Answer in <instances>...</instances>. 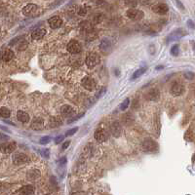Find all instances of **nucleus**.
Listing matches in <instances>:
<instances>
[{
    "label": "nucleus",
    "mask_w": 195,
    "mask_h": 195,
    "mask_svg": "<svg viewBox=\"0 0 195 195\" xmlns=\"http://www.w3.org/2000/svg\"><path fill=\"white\" fill-rule=\"evenodd\" d=\"M23 14L26 17L35 18L41 14V9L35 4H27L23 8Z\"/></svg>",
    "instance_id": "1"
},
{
    "label": "nucleus",
    "mask_w": 195,
    "mask_h": 195,
    "mask_svg": "<svg viewBox=\"0 0 195 195\" xmlns=\"http://www.w3.org/2000/svg\"><path fill=\"white\" fill-rule=\"evenodd\" d=\"M142 147L145 152H154L158 149V144L151 139H146L142 142Z\"/></svg>",
    "instance_id": "2"
},
{
    "label": "nucleus",
    "mask_w": 195,
    "mask_h": 195,
    "mask_svg": "<svg viewBox=\"0 0 195 195\" xmlns=\"http://www.w3.org/2000/svg\"><path fill=\"white\" fill-rule=\"evenodd\" d=\"M126 16L133 21H141L144 18V14L142 11L139 9H135V8H130L127 12H126Z\"/></svg>",
    "instance_id": "3"
},
{
    "label": "nucleus",
    "mask_w": 195,
    "mask_h": 195,
    "mask_svg": "<svg viewBox=\"0 0 195 195\" xmlns=\"http://www.w3.org/2000/svg\"><path fill=\"white\" fill-rule=\"evenodd\" d=\"M86 65L89 68H93L97 65L99 62H100V56L97 53H94V52H91V53L88 54V56L86 58Z\"/></svg>",
    "instance_id": "4"
},
{
    "label": "nucleus",
    "mask_w": 195,
    "mask_h": 195,
    "mask_svg": "<svg viewBox=\"0 0 195 195\" xmlns=\"http://www.w3.org/2000/svg\"><path fill=\"white\" fill-rule=\"evenodd\" d=\"M185 88L183 86V84L180 83V82H174L171 86V90H170L171 94L174 97H180V96H182L185 93Z\"/></svg>",
    "instance_id": "5"
},
{
    "label": "nucleus",
    "mask_w": 195,
    "mask_h": 195,
    "mask_svg": "<svg viewBox=\"0 0 195 195\" xmlns=\"http://www.w3.org/2000/svg\"><path fill=\"white\" fill-rule=\"evenodd\" d=\"M16 147H17V144L15 142H3L0 144V152L4 153V154H10V153L15 151Z\"/></svg>",
    "instance_id": "6"
},
{
    "label": "nucleus",
    "mask_w": 195,
    "mask_h": 195,
    "mask_svg": "<svg viewBox=\"0 0 195 195\" xmlns=\"http://www.w3.org/2000/svg\"><path fill=\"white\" fill-rule=\"evenodd\" d=\"M29 157L24 153L22 152H17L13 155V163L15 165H23L26 164L27 162H29Z\"/></svg>",
    "instance_id": "7"
},
{
    "label": "nucleus",
    "mask_w": 195,
    "mask_h": 195,
    "mask_svg": "<svg viewBox=\"0 0 195 195\" xmlns=\"http://www.w3.org/2000/svg\"><path fill=\"white\" fill-rule=\"evenodd\" d=\"M67 49L70 54H79L82 50V47H81L80 43H79L77 40L72 39L68 42Z\"/></svg>",
    "instance_id": "8"
},
{
    "label": "nucleus",
    "mask_w": 195,
    "mask_h": 195,
    "mask_svg": "<svg viewBox=\"0 0 195 195\" xmlns=\"http://www.w3.org/2000/svg\"><path fill=\"white\" fill-rule=\"evenodd\" d=\"M81 84L85 89L88 90V91H93V90L96 88V85H97L95 79L92 77H89V76H85L84 78H82Z\"/></svg>",
    "instance_id": "9"
},
{
    "label": "nucleus",
    "mask_w": 195,
    "mask_h": 195,
    "mask_svg": "<svg viewBox=\"0 0 195 195\" xmlns=\"http://www.w3.org/2000/svg\"><path fill=\"white\" fill-rule=\"evenodd\" d=\"M152 12H154L155 14H158V15H165V14L168 13L169 7L167 4L165 3H158L153 5L151 8Z\"/></svg>",
    "instance_id": "10"
},
{
    "label": "nucleus",
    "mask_w": 195,
    "mask_h": 195,
    "mask_svg": "<svg viewBox=\"0 0 195 195\" xmlns=\"http://www.w3.org/2000/svg\"><path fill=\"white\" fill-rule=\"evenodd\" d=\"M109 130H110V133L112 134V136H113L114 138H119L122 134V126L119 122H117V121L112 122L110 124V128H109Z\"/></svg>",
    "instance_id": "11"
},
{
    "label": "nucleus",
    "mask_w": 195,
    "mask_h": 195,
    "mask_svg": "<svg viewBox=\"0 0 195 195\" xmlns=\"http://www.w3.org/2000/svg\"><path fill=\"white\" fill-rule=\"evenodd\" d=\"M185 34H186V32L183 31V29L178 28L169 35L168 38H167V43L171 42V41H174V40H177V39H180V38H182L183 36H185Z\"/></svg>",
    "instance_id": "12"
},
{
    "label": "nucleus",
    "mask_w": 195,
    "mask_h": 195,
    "mask_svg": "<svg viewBox=\"0 0 195 195\" xmlns=\"http://www.w3.org/2000/svg\"><path fill=\"white\" fill-rule=\"evenodd\" d=\"M48 24L52 29H57L62 26V20L60 17H58V16H54V17H52L48 20Z\"/></svg>",
    "instance_id": "13"
},
{
    "label": "nucleus",
    "mask_w": 195,
    "mask_h": 195,
    "mask_svg": "<svg viewBox=\"0 0 195 195\" xmlns=\"http://www.w3.org/2000/svg\"><path fill=\"white\" fill-rule=\"evenodd\" d=\"M111 48H112V44L110 42V40H108V38H104V39L101 41L100 49L101 52H103V53H108V52L111 50Z\"/></svg>",
    "instance_id": "14"
},
{
    "label": "nucleus",
    "mask_w": 195,
    "mask_h": 195,
    "mask_svg": "<svg viewBox=\"0 0 195 195\" xmlns=\"http://www.w3.org/2000/svg\"><path fill=\"white\" fill-rule=\"evenodd\" d=\"M31 127V129H33V130H35V131L42 130V129L44 128V120L40 117L34 118V120L32 121Z\"/></svg>",
    "instance_id": "15"
},
{
    "label": "nucleus",
    "mask_w": 195,
    "mask_h": 195,
    "mask_svg": "<svg viewBox=\"0 0 195 195\" xmlns=\"http://www.w3.org/2000/svg\"><path fill=\"white\" fill-rule=\"evenodd\" d=\"M45 34H46L45 28H37V29H34V31L31 32V37H32V39L38 40V39H41L42 37L45 36Z\"/></svg>",
    "instance_id": "16"
},
{
    "label": "nucleus",
    "mask_w": 195,
    "mask_h": 195,
    "mask_svg": "<svg viewBox=\"0 0 195 195\" xmlns=\"http://www.w3.org/2000/svg\"><path fill=\"white\" fill-rule=\"evenodd\" d=\"M95 139L99 142H103L106 141V134L103 129H98L95 132Z\"/></svg>",
    "instance_id": "17"
},
{
    "label": "nucleus",
    "mask_w": 195,
    "mask_h": 195,
    "mask_svg": "<svg viewBox=\"0 0 195 195\" xmlns=\"http://www.w3.org/2000/svg\"><path fill=\"white\" fill-rule=\"evenodd\" d=\"M17 118H18L19 121L22 123H27V122H29V120H31L29 115L23 110H19L17 112Z\"/></svg>",
    "instance_id": "18"
},
{
    "label": "nucleus",
    "mask_w": 195,
    "mask_h": 195,
    "mask_svg": "<svg viewBox=\"0 0 195 195\" xmlns=\"http://www.w3.org/2000/svg\"><path fill=\"white\" fill-rule=\"evenodd\" d=\"M33 192H34V186L31 185H27L21 188L20 194L21 195H31V194H33Z\"/></svg>",
    "instance_id": "19"
},
{
    "label": "nucleus",
    "mask_w": 195,
    "mask_h": 195,
    "mask_svg": "<svg viewBox=\"0 0 195 195\" xmlns=\"http://www.w3.org/2000/svg\"><path fill=\"white\" fill-rule=\"evenodd\" d=\"M147 99L149 101H156L159 99V91L158 89H155V88H153V89H150L149 91L147 93Z\"/></svg>",
    "instance_id": "20"
},
{
    "label": "nucleus",
    "mask_w": 195,
    "mask_h": 195,
    "mask_svg": "<svg viewBox=\"0 0 195 195\" xmlns=\"http://www.w3.org/2000/svg\"><path fill=\"white\" fill-rule=\"evenodd\" d=\"M61 112L62 114L64 115V116H72L73 112H74V109L71 105H68V104H65V105H62V108H61Z\"/></svg>",
    "instance_id": "21"
},
{
    "label": "nucleus",
    "mask_w": 195,
    "mask_h": 195,
    "mask_svg": "<svg viewBox=\"0 0 195 195\" xmlns=\"http://www.w3.org/2000/svg\"><path fill=\"white\" fill-rule=\"evenodd\" d=\"M40 176H41L40 171L37 169H33L27 173V178H29V180H37L38 178H40Z\"/></svg>",
    "instance_id": "22"
},
{
    "label": "nucleus",
    "mask_w": 195,
    "mask_h": 195,
    "mask_svg": "<svg viewBox=\"0 0 195 195\" xmlns=\"http://www.w3.org/2000/svg\"><path fill=\"white\" fill-rule=\"evenodd\" d=\"M14 58V52L11 50V49H7V50L4 51L3 56H2V59H3L4 62H10L12 61Z\"/></svg>",
    "instance_id": "23"
},
{
    "label": "nucleus",
    "mask_w": 195,
    "mask_h": 195,
    "mask_svg": "<svg viewBox=\"0 0 195 195\" xmlns=\"http://www.w3.org/2000/svg\"><path fill=\"white\" fill-rule=\"evenodd\" d=\"M146 69H147L146 67H141V68H139V69H137V70L133 73V75H132L131 79H132V80H135V79L141 77L142 74H144V73H145V71H146Z\"/></svg>",
    "instance_id": "24"
},
{
    "label": "nucleus",
    "mask_w": 195,
    "mask_h": 195,
    "mask_svg": "<svg viewBox=\"0 0 195 195\" xmlns=\"http://www.w3.org/2000/svg\"><path fill=\"white\" fill-rule=\"evenodd\" d=\"M11 115V111L9 108H5V106H2V108H0V117L4 118V119H7V118H9Z\"/></svg>",
    "instance_id": "25"
},
{
    "label": "nucleus",
    "mask_w": 195,
    "mask_h": 195,
    "mask_svg": "<svg viewBox=\"0 0 195 195\" xmlns=\"http://www.w3.org/2000/svg\"><path fill=\"white\" fill-rule=\"evenodd\" d=\"M60 125H62V121L60 119H58L56 117H53L51 118L50 120V126L53 128H56V127H59Z\"/></svg>",
    "instance_id": "26"
},
{
    "label": "nucleus",
    "mask_w": 195,
    "mask_h": 195,
    "mask_svg": "<svg viewBox=\"0 0 195 195\" xmlns=\"http://www.w3.org/2000/svg\"><path fill=\"white\" fill-rule=\"evenodd\" d=\"M129 105H130V100L126 99V100L123 101V103L120 104V109H121V110H126V109L129 108Z\"/></svg>",
    "instance_id": "27"
},
{
    "label": "nucleus",
    "mask_w": 195,
    "mask_h": 195,
    "mask_svg": "<svg viewBox=\"0 0 195 195\" xmlns=\"http://www.w3.org/2000/svg\"><path fill=\"white\" fill-rule=\"evenodd\" d=\"M178 53H180V46L176 44V45H174L171 48V54L173 55V56L177 57L178 55Z\"/></svg>",
    "instance_id": "28"
},
{
    "label": "nucleus",
    "mask_w": 195,
    "mask_h": 195,
    "mask_svg": "<svg viewBox=\"0 0 195 195\" xmlns=\"http://www.w3.org/2000/svg\"><path fill=\"white\" fill-rule=\"evenodd\" d=\"M50 141H51V139H50V137H48V136H45V137H43V138H41L40 139V144H42V145H45V144H47L48 142H50Z\"/></svg>",
    "instance_id": "29"
},
{
    "label": "nucleus",
    "mask_w": 195,
    "mask_h": 195,
    "mask_svg": "<svg viewBox=\"0 0 195 195\" xmlns=\"http://www.w3.org/2000/svg\"><path fill=\"white\" fill-rule=\"evenodd\" d=\"M105 92H106V88H105V87H103V88H101V89L100 90V91H99V92L97 93V94H96V98H97V99L101 98L104 94H105Z\"/></svg>",
    "instance_id": "30"
},
{
    "label": "nucleus",
    "mask_w": 195,
    "mask_h": 195,
    "mask_svg": "<svg viewBox=\"0 0 195 195\" xmlns=\"http://www.w3.org/2000/svg\"><path fill=\"white\" fill-rule=\"evenodd\" d=\"M183 75H185V77L186 79H188V80H192V79L194 78L195 74L193 72H190V71H186V72H185Z\"/></svg>",
    "instance_id": "31"
},
{
    "label": "nucleus",
    "mask_w": 195,
    "mask_h": 195,
    "mask_svg": "<svg viewBox=\"0 0 195 195\" xmlns=\"http://www.w3.org/2000/svg\"><path fill=\"white\" fill-rule=\"evenodd\" d=\"M78 127H74V128H72V129H70L69 131H67V134H65V136L67 137H70V136H72V135H74L76 133V132L78 131Z\"/></svg>",
    "instance_id": "32"
},
{
    "label": "nucleus",
    "mask_w": 195,
    "mask_h": 195,
    "mask_svg": "<svg viewBox=\"0 0 195 195\" xmlns=\"http://www.w3.org/2000/svg\"><path fill=\"white\" fill-rule=\"evenodd\" d=\"M87 14V8L85 6H81L80 8L78 9V15L80 16H85Z\"/></svg>",
    "instance_id": "33"
},
{
    "label": "nucleus",
    "mask_w": 195,
    "mask_h": 195,
    "mask_svg": "<svg viewBox=\"0 0 195 195\" xmlns=\"http://www.w3.org/2000/svg\"><path fill=\"white\" fill-rule=\"evenodd\" d=\"M174 1H175V3L178 6V9H180L182 11H185V6H183V4L182 3V1H180V0H174Z\"/></svg>",
    "instance_id": "34"
},
{
    "label": "nucleus",
    "mask_w": 195,
    "mask_h": 195,
    "mask_svg": "<svg viewBox=\"0 0 195 195\" xmlns=\"http://www.w3.org/2000/svg\"><path fill=\"white\" fill-rule=\"evenodd\" d=\"M125 3L127 4L128 6L134 7V6H136V5H137L138 1H137V0H125Z\"/></svg>",
    "instance_id": "35"
},
{
    "label": "nucleus",
    "mask_w": 195,
    "mask_h": 195,
    "mask_svg": "<svg viewBox=\"0 0 195 195\" xmlns=\"http://www.w3.org/2000/svg\"><path fill=\"white\" fill-rule=\"evenodd\" d=\"M41 154H42V156L43 157H45V158H49V154H50V151H49V149L48 148H45V149H42L41 150Z\"/></svg>",
    "instance_id": "36"
},
{
    "label": "nucleus",
    "mask_w": 195,
    "mask_h": 195,
    "mask_svg": "<svg viewBox=\"0 0 195 195\" xmlns=\"http://www.w3.org/2000/svg\"><path fill=\"white\" fill-rule=\"evenodd\" d=\"M83 115H84L83 113H81V114H79L78 116H74L73 118H71V119L68 120L67 123H68V124H71V123H72V122L76 121V120H78V119H80V118H81L82 116H83Z\"/></svg>",
    "instance_id": "37"
},
{
    "label": "nucleus",
    "mask_w": 195,
    "mask_h": 195,
    "mask_svg": "<svg viewBox=\"0 0 195 195\" xmlns=\"http://www.w3.org/2000/svg\"><path fill=\"white\" fill-rule=\"evenodd\" d=\"M64 138H65V137H64V136H62V135H61V136H58L57 138L55 139V144H61V142H62V141H64Z\"/></svg>",
    "instance_id": "38"
},
{
    "label": "nucleus",
    "mask_w": 195,
    "mask_h": 195,
    "mask_svg": "<svg viewBox=\"0 0 195 195\" xmlns=\"http://www.w3.org/2000/svg\"><path fill=\"white\" fill-rule=\"evenodd\" d=\"M187 26H188L190 29H195V24H194L191 20H188V21H187Z\"/></svg>",
    "instance_id": "39"
},
{
    "label": "nucleus",
    "mask_w": 195,
    "mask_h": 195,
    "mask_svg": "<svg viewBox=\"0 0 195 195\" xmlns=\"http://www.w3.org/2000/svg\"><path fill=\"white\" fill-rule=\"evenodd\" d=\"M69 144H70V142H69V141L65 142V144H62V149H67V148L68 147V145H69Z\"/></svg>",
    "instance_id": "40"
},
{
    "label": "nucleus",
    "mask_w": 195,
    "mask_h": 195,
    "mask_svg": "<svg viewBox=\"0 0 195 195\" xmlns=\"http://www.w3.org/2000/svg\"><path fill=\"white\" fill-rule=\"evenodd\" d=\"M0 138H1L0 139H9L7 136H5V135H2V134H0Z\"/></svg>",
    "instance_id": "41"
},
{
    "label": "nucleus",
    "mask_w": 195,
    "mask_h": 195,
    "mask_svg": "<svg viewBox=\"0 0 195 195\" xmlns=\"http://www.w3.org/2000/svg\"><path fill=\"white\" fill-rule=\"evenodd\" d=\"M60 162H62V164H65V162H67V158L65 157H62L61 160H60Z\"/></svg>",
    "instance_id": "42"
},
{
    "label": "nucleus",
    "mask_w": 195,
    "mask_h": 195,
    "mask_svg": "<svg viewBox=\"0 0 195 195\" xmlns=\"http://www.w3.org/2000/svg\"><path fill=\"white\" fill-rule=\"evenodd\" d=\"M163 68H164V67H163V65H158V67H156V69H157V70L163 69Z\"/></svg>",
    "instance_id": "43"
},
{
    "label": "nucleus",
    "mask_w": 195,
    "mask_h": 195,
    "mask_svg": "<svg viewBox=\"0 0 195 195\" xmlns=\"http://www.w3.org/2000/svg\"><path fill=\"white\" fill-rule=\"evenodd\" d=\"M0 129H2V130H5V131H7V132H9V130H8L6 127H3V126H0Z\"/></svg>",
    "instance_id": "44"
},
{
    "label": "nucleus",
    "mask_w": 195,
    "mask_h": 195,
    "mask_svg": "<svg viewBox=\"0 0 195 195\" xmlns=\"http://www.w3.org/2000/svg\"><path fill=\"white\" fill-rule=\"evenodd\" d=\"M191 43H192V44H193V51L195 52V42H194V41H192V42H191Z\"/></svg>",
    "instance_id": "45"
},
{
    "label": "nucleus",
    "mask_w": 195,
    "mask_h": 195,
    "mask_svg": "<svg viewBox=\"0 0 195 195\" xmlns=\"http://www.w3.org/2000/svg\"><path fill=\"white\" fill-rule=\"evenodd\" d=\"M114 73H116V75H119V71H118V70L114 71Z\"/></svg>",
    "instance_id": "46"
},
{
    "label": "nucleus",
    "mask_w": 195,
    "mask_h": 195,
    "mask_svg": "<svg viewBox=\"0 0 195 195\" xmlns=\"http://www.w3.org/2000/svg\"><path fill=\"white\" fill-rule=\"evenodd\" d=\"M47 195H49V194H47Z\"/></svg>",
    "instance_id": "47"
}]
</instances>
